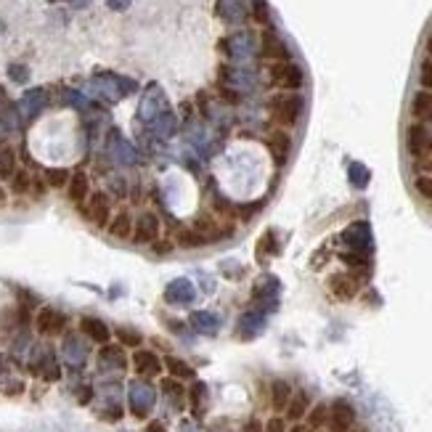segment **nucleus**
I'll use <instances>...</instances> for the list:
<instances>
[{"mask_svg":"<svg viewBox=\"0 0 432 432\" xmlns=\"http://www.w3.org/2000/svg\"><path fill=\"white\" fill-rule=\"evenodd\" d=\"M411 117L414 122H422V125H430L432 122V93L430 90H419L411 99Z\"/></svg>","mask_w":432,"mask_h":432,"instance_id":"f8f14e48","label":"nucleus"},{"mask_svg":"<svg viewBox=\"0 0 432 432\" xmlns=\"http://www.w3.org/2000/svg\"><path fill=\"white\" fill-rule=\"evenodd\" d=\"M305 422H308V424H305L308 430H316V432L324 430L329 424V403H316V406H311L308 414H305Z\"/></svg>","mask_w":432,"mask_h":432,"instance_id":"a211bd4d","label":"nucleus"},{"mask_svg":"<svg viewBox=\"0 0 432 432\" xmlns=\"http://www.w3.org/2000/svg\"><path fill=\"white\" fill-rule=\"evenodd\" d=\"M30 189H32V178H30V173L17 170V173H14V178H11V191L21 196V194H27Z\"/></svg>","mask_w":432,"mask_h":432,"instance_id":"a878e982","label":"nucleus"},{"mask_svg":"<svg viewBox=\"0 0 432 432\" xmlns=\"http://www.w3.org/2000/svg\"><path fill=\"white\" fill-rule=\"evenodd\" d=\"M244 432H263V422L260 419H247V424H244Z\"/></svg>","mask_w":432,"mask_h":432,"instance_id":"72a5a7b5","label":"nucleus"},{"mask_svg":"<svg viewBox=\"0 0 432 432\" xmlns=\"http://www.w3.org/2000/svg\"><path fill=\"white\" fill-rule=\"evenodd\" d=\"M67 194H70V202L74 205H85L88 196H90V183H88L85 173H74L67 183Z\"/></svg>","mask_w":432,"mask_h":432,"instance_id":"dca6fc26","label":"nucleus"},{"mask_svg":"<svg viewBox=\"0 0 432 432\" xmlns=\"http://www.w3.org/2000/svg\"><path fill=\"white\" fill-rule=\"evenodd\" d=\"M165 366H167V371H170L173 380H194L196 377L194 369L183 358H178V356H165Z\"/></svg>","mask_w":432,"mask_h":432,"instance_id":"aec40b11","label":"nucleus"},{"mask_svg":"<svg viewBox=\"0 0 432 432\" xmlns=\"http://www.w3.org/2000/svg\"><path fill=\"white\" fill-rule=\"evenodd\" d=\"M152 247H154V255H170V249H173V244L165 242V239H162V242H159V239L152 242Z\"/></svg>","mask_w":432,"mask_h":432,"instance_id":"473e14b6","label":"nucleus"},{"mask_svg":"<svg viewBox=\"0 0 432 432\" xmlns=\"http://www.w3.org/2000/svg\"><path fill=\"white\" fill-rule=\"evenodd\" d=\"M292 384L287 380H274L271 382V406L276 414H284V409L289 406V398H292Z\"/></svg>","mask_w":432,"mask_h":432,"instance_id":"2eb2a0df","label":"nucleus"},{"mask_svg":"<svg viewBox=\"0 0 432 432\" xmlns=\"http://www.w3.org/2000/svg\"><path fill=\"white\" fill-rule=\"evenodd\" d=\"M117 340H120V345H127V347H141V342H143V337H141V331H136V329H127V327H120L117 331Z\"/></svg>","mask_w":432,"mask_h":432,"instance_id":"393cba45","label":"nucleus"},{"mask_svg":"<svg viewBox=\"0 0 432 432\" xmlns=\"http://www.w3.org/2000/svg\"><path fill=\"white\" fill-rule=\"evenodd\" d=\"M414 189L422 199L432 202V175H416L414 178Z\"/></svg>","mask_w":432,"mask_h":432,"instance_id":"bb28decb","label":"nucleus"},{"mask_svg":"<svg viewBox=\"0 0 432 432\" xmlns=\"http://www.w3.org/2000/svg\"><path fill=\"white\" fill-rule=\"evenodd\" d=\"M152 390L146 387V384H136L133 387V414L138 416H146L149 414V409H152Z\"/></svg>","mask_w":432,"mask_h":432,"instance_id":"6ab92c4d","label":"nucleus"},{"mask_svg":"<svg viewBox=\"0 0 432 432\" xmlns=\"http://www.w3.org/2000/svg\"><path fill=\"white\" fill-rule=\"evenodd\" d=\"M17 173V154L14 149H0V178L11 181Z\"/></svg>","mask_w":432,"mask_h":432,"instance_id":"4be33fe9","label":"nucleus"},{"mask_svg":"<svg viewBox=\"0 0 432 432\" xmlns=\"http://www.w3.org/2000/svg\"><path fill=\"white\" fill-rule=\"evenodd\" d=\"M268 152L274 156V162H276L278 167L281 165H287V159H289V152H292V136L287 133V130H274V133H268Z\"/></svg>","mask_w":432,"mask_h":432,"instance_id":"1a4fd4ad","label":"nucleus"},{"mask_svg":"<svg viewBox=\"0 0 432 432\" xmlns=\"http://www.w3.org/2000/svg\"><path fill=\"white\" fill-rule=\"evenodd\" d=\"M419 83H422V90H430L432 93V59L422 61V67H419Z\"/></svg>","mask_w":432,"mask_h":432,"instance_id":"cd10ccee","label":"nucleus"},{"mask_svg":"<svg viewBox=\"0 0 432 432\" xmlns=\"http://www.w3.org/2000/svg\"><path fill=\"white\" fill-rule=\"evenodd\" d=\"M35 327L43 337H56V334H61V331H64V327H67V318H64V313H59L56 308H43V311L37 313Z\"/></svg>","mask_w":432,"mask_h":432,"instance_id":"0eeeda50","label":"nucleus"},{"mask_svg":"<svg viewBox=\"0 0 432 432\" xmlns=\"http://www.w3.org/2000/svg\"><path fill=\"white\" fill-rule=\"evenodd\" d=\"M85 215L99 225V228H106L109 220H112V202L106 196L104 191H96L88 196V205H85Z\"/></svg>","mask_w":432,"mask_h":432,"instance_id":"39448f33","label":"nucleus"},{"mask_svg":"<svg viewBox=\"0 0 432 432\" xmlns=\"http://www.w3.org/2000/svg\"><path fill=\"white\" fill-rule=\"evenodd\" d=\"M3 205H6V191L0 189V207H3Z\"/></svg>","mask_w":432,"mask_h":432,"instance_id":"4c0bfd02","label":"nucleus"},{"mask_svg":"<svg viewBox=\"0 0 432 432\" xmlns=\"http://www.w3.org/2000/svg\"><path fill=\"white\" fill-rule=\"evenodd\" d=\"M271 83L281 90H300L302 83H305V77H302V70L292 64V61H276V64H271Z\"/></svg>","mask_w":432,"mask_h":432,"instance_id":"7ed1b4c3","label":"nucleus"},{"mask_svg":"<svg viewBox=\"0 0 432 432\" xmlns=\"http://www.w3.org/2000/svg\"><path fill=\"white\" fill-rule=\"evenodd\" d=\"M159 231H162L159 218H156L154 212H143L138 220L133 223V239L138 244H152L159 239Z\"/></svg>","mask_w":432,"mask_h":432,"instance_id":"423d86ee","label":"nucleus"},{"mask_svg":"<svg viewBox=\"0 0 432 432\" xmlns=\"http://www.w3.org/2000/svg\"><path fill=\"white\" fill-rule=\"evenodd\" d=\"M133 218H130V212L127 209H120L117 215H112V220L106 225V231L114 236V239H130L133 236Z\"/></svg>","mask_w":432,"mask_h":432,"instance_id":"4468645a","label":"nucleus"},{"mask_svg":"<svg viewBox=\"0 0 432 432\" xmlns=\"http://www.w3.org/2000/svg\"><path fill=\"white\" fill-rule=\"evenodd\" d=\"M263 53H265V59H271L274 64H276V61H289L287 45H284L274 32H265V35H263Z\"/></svg>","mask_w":432,"mask_h":432,"instance_id":"f3484780","label":"nucleus"},{"mask_svg":"<svg viewBox=\"0 0 432 432\" xmlns=\"http://www.w3.org/2000/svg\"><path fill=\"white\" fill-rule=\"evenodd\" d=\"M80 331L85 334L88 340L99 342V345H109V340H112V329L106 327L101 318H93V316L80 318Z\"/></svg>","mask_w":432,"mask_h":432,"instance_id":"9d476101","label":"nucleus"},{"mask_svg":"<svg viewBox=\"0 0 432 432\" xmlns=\"http://www.w3.org/2000/svg\"><path fill=\"white\" fill-rule=\"evenodd\" d=\"M205 395H207V387H205L202 382H194V387H191V403H194L196 411H199V403H202Z\"/></svg>","mask_w":432,"mask_h":432,"instance_id":"7c9ffc66","label":"nucleus"},{"mask_svg":"<svg viewBox=\"0 0 432 432\" xmlns=\"http://www.w3.org/2000/svg\"><path fill=\"white\" fill-rule=\"evenodd\" d=\"M178 244L181 247H186V249H199V247H205V236L202 234H196L194 228H186V231H181L178 234Z\"/></svg>","mask_w":432,"mask_h":432,"instance_id":"b1692460","label":"nucleus"},{"mask_svg":"<svg viewBox=\"0 0 432 432\" xmlns=\"http://www.w3.org/2000/svg\"><path fill=\"white\" fill-rule=\"evenodd\" d=\"M300 114H302V99L297 93H278L271 99V117L281 127L297 125Z\"/></svg>","mask_w":432,"mask_h":432,"instance_id":"f257e3e1","label":"nucleus"},{"mask_svg":"<svg viewBox=\"0 0 432 432\" xmlns=\"http://www.w3.org/2000/svg\"><path fill=\"white\" fill-rule=\"evenodd\" d=\"M101 361L109 363V366H122V347L104 345V350H101Z\"/></svg>","mask_w":432,"mask_h":432,"instance_id":"c85d7f7f","label":"nucleus"},{"mask_svg":"<svg viewBox=\"0 0 432 432\" xmlns=\"http://www.w3.org/2000/svg\"><path fill=\"white\" fill-rule=\"evenodd\" d=\"M146 432H167V430H165V424H162L159 419H154V422L146 424Z\"/></svg>","mask_w":432,"mask_h":432,"instance_id":"f704fd0d","label":"nucleus"},{"mask_svg":"<svg viewBox=\"0 0 432 432\" xmlns=\"http://www.w3.org/2000/svg\"><path fill=\"white\" fill-rule=\"evenodd\" d=\"M263 432H287V419L284 416H271L263 424Z\"/></svg>","mask_w":432,"mask_h":432,"instance_id":"c756f323","label":"nucleus"},{"mask_svg":"<svg viewBox=\"0 0 432 432\" xmlns=\"http://www.w3.org/2000/svg\"><path fill=\"white\" fill-rule=\"evenodd\" d=\"M318 432H324V430H318Z\"/></svg>","mask_w":432,"mask_h":432,"instance_id":"ea45409f","label":"nucleus"},{"mask_svg":"<svg viewBox=\"0 0 432 432\" xmlns=\"http://www.w3.org/2000/svg\"><path fill=\"white\" fill-rule=\"evenodd\" d=\"M287 432H308V427H305V424H300V422H297V424H294L292 430H287Z\"/></svg>","mask_w":432,"mask_h":432,"instance_id":"c9c22d12","label":"nucleus"},{"mask_svg":"<svg viewBox=\"0 0 432 432\" xmlns=\"http://www.w3.org/2000/svg\"><path fill=\"white\" fill-rule=\"evenodd\" d=\"M162 393H167V398L173 400L175 406H183V400H186V390H183V384L173 377H167V380H162Z\"/></svg>","mask_w":432,"mask_h":432,"instance_id":"412c9836","label":"nucleus"},{"mask_svg":"<svg viewBox=\"0 0 432 432\" xmlns=\"http://www.w3.org/2000/svg\"><path fill=\"white\" fill-rule=\"evenodd\" d=\"M72 175L64 170V167H51V170H45V183L51 186V189H67V183H70Z\"/></svg>","mask_w":432,"mask_h":432,"instance_id":"5701e85b","label":"nucleus"},{"mask_svg":"<svg viewBox=\"0 0 432 432\" xmlns=\"http://www.w3.org/2000/svg\"><path fill=\"white\" fill-rule=\"evenodd\" d=\"M329 432H350L356 427V409L347 400H334L329 406Z\"/></svg>","mask_w":432,"mask_h":432,"instance_id":"20e7f679","label":"nucleus"},{"mask_svg":"<svg viewBox=\"0 0 432 432\" xmlns=\"http://www.w3.org/2000/svg\"><path fill=\"white\" fill-rule=\"evenodd\" d=\"M424 48H427V53H430V59H432V35L427 37V45H424Z\"/></svg>","mask_w":432,"mask_h":432,"instance_id":"e433bc0d","label":"nucleus"},{"mask_svg":"<svg viewBox=\"0 0 432 432\" xmlns=\"http://www.w3.org/2000/svg\"><path fill=\"white\" fill-rule=\"evenodd\" d=\"M406 149L409 154L416 159H424V156H432V133L427 125L422 122H411L406 127Z\"/></svg>","mask_w":432,"mask_h":432,"instance_id":"f03ea898","label":"nucleus"},{"mask_svg":"<svg viewBox=\"0 0 432 432\" xmlns=\"http://www.w3.org/2000/svg\"><path fill=\"white\" fill-rule=\"evenodd\" d=\"M329 289L331 294L337 297V300H353L356 294H358V284H356V278L347 276V274H334V276L329 278Z\"/></svg>","mask_w":432,"mask_h":432,"instance_id":"9b49d317","label":"nucleus"},{"mask_svg":"<svg viewBox=\"0 0 432 432\" xmlns=\"http://www.w3.org/2000/svg\"><path fill=\"white\" fill-rule=\"evenodd\" d=\"M133 369L136 374L143 377V380H152V377H159L162 374V358L152 353V350H136L133 353Z\"/></svg>","mask_w":432,"mask_h":432,"instance_id":"6e6552de","label":"nucleus"},{"mask_svg":"<svg viewBox=\"0 0 432 432\" xmlns=\"http://www.w3.org/2000/svg\"><path fill=\"white\" fill-rule=\"evenodd\" d=\"M350 432H366V430H356V427H353V430H350Z\"/></svg>","mask_w":432,"mask_h":432,"instance_id":"58836bf2","label":"nucleus"},{"mask_svg":"<svg viewBox=\"0 0 432 432\" xmlns=\"http://www.w3.org/2000/svg\"><path fill=\"white\" fill-rule=\"evenodd\" d=\"M308 409H311V398H308V393H305V390H297V393H292V398H289V406L284 409V419H289V422L297 424L300 419H305Z\"/></svg>","mask_w":432,"mask_h":432,"instance_id":"ddd939ff","label":"nucleus"},{"mask_svg":"<svg viewBox=\"0 0 432 432\" xmlns=\"http://www.w3.org/2000/svg\"><path fill=\"white\" fill-rule=\"evenodd\" d=\"M252 11H255L252 17L258 19L260 24H268V6H265L263 0H255V3H252Z\"/></svg>","mask_w":432,"mask_h":432,"instance_id":"2f4dec72","label":"nucleus"}]
</instances>
